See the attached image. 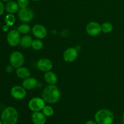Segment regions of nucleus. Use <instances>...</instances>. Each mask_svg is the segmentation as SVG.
Returning <instances> with one entry per match:
<instances>
[{
  "mask_svg": "<svg viewBox=\"0 0 124 124\" xmlns=\"http://www.w3.org/2000/svg\"><path fill=\"white\" fill-rule=\"evenodd\" d=\"M60 97V91L55 85H49L42 91V98L48 104H56L59 101Z\"/></svg>",
  "mask_w": 124,
  "mask_h": 124,
  "instance_id": "f257e3e1",
  "label": "nucleus"
},
{
  "mask_svg": "<svg viewBox=\"0 0 124 124\" xmlns=\"http://www.w3.org/2000/svg\"><path fill=\"white\" fill-rule=\"evenodd\" d=\"M18 113L16 108L8 107L3 110L1 115V120L3 124H16L18 120Z\"/></svg>",
  "mask_w": 124,
  "mask_h": 124,
  "instance_id": "f03ea898",
  "label": "nucleus"
},
{
  "mask_svg": "<svg viewBox=\"0 0 124 124\" xmlns=\"http://www.w3.org/2000/svg\"><path fill=\"white\" fill-rule=\"evenodd\" d=\"M94 119L98 124H112L114 121V115L110 110L101 109L96 113Z\"/></svg>",
  "mask_w": 124,
  "mask_h": 124,
  "instance_id": "7ed1b4c3",
  "label": "nucleus"
},
{
  "mask_svg": "<svg viewBox=\"0 0 124 124\" xmlns=\"http://www.w3.org/2000/svg\"><path fill=\"white\" fill-rule=\"evenodd\" d=\"M9 61L11 65L15 69H17L21 67H23L25 59H24V55L21 52L15 51L12 52L10 55Z\"/></svg>",
  "mask_w": 124,
  "mask_h": 124,
  "instance_id": "20e7f679",
  "label": "nucleus"
},
{
  "mask_svg": "<svg viewBox=\"0 0 124 124\" xmlns=\"http://www.w3.org/2000/svg\"><path fill=\"white\" fill-rule=\"evenodd\" d=\"M45 102H46L44 101L42 98L35 97L29 101L28 105H29V109L31 111L36 112V111H40L42 110L43 108L46 105Z\"/></svg>",
  "mask_w": 124,
  "mask_h": 124,
  "instance_id": "39448f33",
  "label": "nucleus"
},
{
  "mask_svg": "<svg viewBox=\"0 0 124 124\" xmlns=\"http://www.w3.org/2000/svg\"><path fill=\"white\" fill-rule=\"evenodd\" d=\"M18 12V18L23 23H29L32 20L34 17L33 11L29 7L20 8Z\"/></svg>",
  "mask_w": 124,
  "mask_h": 124,
  "instance_id": "423d86ee",
  "label": "nucleus"
},
{
  "mask_svg": "<svg viewBox=\"0 0 124 124\" xmlns=\"http://www.w3.org/2000/svg\"><path fill=\"white\" fill-rule=\"evenodd\" d=\"M20 33L17 30H10L8 32L7 35V41L8 45L12 47H15L18 46L21 40Z\"/></svg>",
  "mask_w": 124,
  "mask_h": 124,
  "instance_id": "0eeeda50",
  "label": "nucleus"
},
{
  "mask_svg": "<svg viewBox=\"0 0 124 124\" xmlns=\"http://www.w3.org/2000/svg\"><path fill=\"white\" fill-rule=\"evenodd\" d=\"M101 31V25L97 22H90L86 26V31L90 36H97L100 34Z\"/></svg>",
  "mask_w": 124,
  "mask_h": 124,
  "instance_id": "6e6552de",
  "label": "nucleus"
},
{
  "mask_svg": "<svg viewBox=\"0 0 124 124\" xmlns=\"http://www.w3.org/2000/svg\"><path fill=\"white\" fill-rule=\"evenodd\" d=\"M32 33L36 38L44 39L47 36V30L44 25L41 24H36L31 29Z\"/></svg>",
  "mask_w": 124,
  "mask_h": 124,
  "instance_id": "1a4fd4ad",
  "label": "nucleus"
},
{
  "mask_svg": "<svg viewBox=\"0 0 124 124\" xmlns=\"http://www.w3.org/2000/svg\"><path fill=\"white\" fill-rule=\"evenodd\" d=\"M11 96L13 98L18 100L24 99L26 96L25 89L22 86L15 85L10 90Z\"/></svg>",
  "mask_w": 124,
  "mask_h": 124,
  "instance_id": "9d476101",
  "label": "nucleus"
},
{
  "mask_svg": "<svg viewBox=\"0 0 124 124\" xmlns=\"http://www.w3.org/2000/svg\"><path fill=\"white\" fill-rule=\"evenodd\" d=\"M78 56V52L77 49L72 47L67 48L63 54L64 61L67 62H72L75 61L77 59Z\"/></svg>",
  "mask_w": 124,
  "mask_h": 124,
  "instance_id": "9b49d317",
  "label": "nucleus"
},
{
  "mask_svg": "<svg viewBox=\"0 0 124 124\" xmlns=\"http://www.w3.org/2000/svg\"><path fill=\"white\" fill-rule=\"evenodd\" d=\"M37 67L41 71L46 73L52 70L53 68V63L47 58H42L38 61Z\"/></svg>",
  "mask_w": 124,
  "mask_h": 124,
  "instance_id": "f8f14e48",
  "label": "nucleus"
},
{
  "mask_svg": "<svg viewBox=\"0 0 124 124\" xmlns=\"http://www.w3.org/2000/svg\"><path fill=\"white\" fill-rule=\"evenodd\" d=\"M31 119L34 124H45L46 122V116L39 111L33 112L31 116Z\"/></svg>",
  "mask_w": 124,
  "mask_h": 124,
  "instance_id": "ddd939ff",
  "label": "nucleus"
},
{
  "mask_svg": "<svg viewBox=\"0 0 124 124\" xmlns=\"http://www.w3.org/2000/svg\"><path fill=\"white\" fill-rule=\"evenodd\" d=\"M38 85V81L37 80L33 78H28L25 79L23 82V87L25 88V90H31L34 89L36 86Z\"/></svg>",
  "mask_w": 124,
  "mask_h": 124,
  "instance_id": "4468645a",
  "label": "nucleus"
},
{
  "mask_svg": "<svg viewBox=\"0 0 124 124\" xmlns=\"http://www.w3.org/2000/svg\"><path fill=\"white\" fill-rule=\"evenodd\" d=\"M44 80L49 85H55L58 82V78L54 73L49 71L45 73Z\"/></svg>",
  "mask_w": 124,
  "mask_h": 124,
  "instance_id": "2eb2a0df",
  "label": "nucleus"
},
{
  "mask_svg": "<svg viewBox=\"0 0 124 124\" xmlns=\"http://www.w3.org/2000/svg\"><path fill=\"white\" fill-rule=\"evenodd\" d=\"M19 6L18 3L15 1H11L10 2H7V4L5 6V10L8 13H16L19 10Z\"/></svg>",
  "mask_w": 124,
  "mask_h": 124,
  "instance_id": "dca6fc26",
  "label": "nucleus"
},
{
  "mask_svg": "<svg viewBox=\"0 0 124 124\" xmlns=\"http://www.w3.org/2000/svg\"><path fill=\"white\" fill-rule=\"evenodd\" d=\"M16 74L17 76L21 79H25L28 78L30 76V71L27 68L24 67H21L18 68L16 70Z\"/></svg>",
  "mask_w": 124,
  "mask_h": 124,
  "instance_id": "f3484780",
  "label": "nucleus"
},
{
  "mask_svg": "<svg viewBox=\"0 0 124 124\" xmlns=\"http://www.w3.org/2000/svg\"><path fill=\"white\" fill-rule=\"evenodd\" d=\"M33 41V40L31 36L29 35H25L21 38L19 44L23 48H29V47H31Z\"/></svg>",
  "mask_w": 124,
  "mask_h": 124,
  "instance_id": "a211bd4d",
  "label": "nucleus"
},
{
  "mask_svg": "<svg viewBox=\"0 0 124 124\" xmlns=\"http://www.w3.org/2000/svg\"><path fill=\"white\" fill-rule=\"evenodd\" d=\"M17 30L19 32L20 34L25 35L27 34L29 31L31 30V27L30 25L27 24H21L17 29Z\"/></svg>",
  "mask_w": 124,
  "mask_h": 124,
  "instance_id": "6ab92c4d",
  "label": "nucleus"
},
{
  "mask_svg": "<svg viewBox=\"0 0 124 124\" xmlns=\"http://www.w3.org/2000/svg\"><path fill=\"white\" fill-rule=\"evenodd\" d=\"M5 23L8 26H12L15 23V17L14 15L8 13L5 17Z\"/></svg>",
  "mask_w": 124,
  "mask_h": 124,
  "instance_id": "aec40b11",
  "label": "nucleus"
},
{
  "mask_svg": "<svg viewBox=\"0 0 124 124\" xmlns=\"http://www.w3.org/2000/svg\"><path fill=\"white\" fill-rule=\"evenodd\" d=\"M113 29V25L110 23L106 22V23H103L101 25V30L105 33H109L111 31H112Z\"/></svg>",
  "mask_w": 124,
  "mask_h": 124,
  "instance_id": "412c9836",
  "label": "nucleus"
},
{
  "mask_svg": "<svg viewBox=\"0 0 124 124\" xmlns=\"http://www.w3.org/2000/svg\"><path fill=\"white\" fill-rule=\"evenodd\" d=\"M43 43L41 40H39V39L33 40L31 44V47L35 50H40L43 48Z\"/></svg>",
  "mask_w": 124,
  "mask_h": 124,
  "instance_id": "4be33fe9",
  "label": "nucleus"
},
{
  "mask_svg": "<svg viewBox=\"0 0 124 124\" xmlns=\"http://www.w3.org/2000/svg\"><path fill=\"white\" fill-rule=\"evenodd\" d=\"M42 113L47 117L52 116L54 114V110L53 108L50 105H45L44 107L42 109Z\"/></svg>",
  "mask_w": 124,
  "mask_h": 124,
  "instance_id": "5701e85b",
  "label": "nucleus"
},
{
  "mask_svg": "<svg viewBox=\"0 0 124 124\" xmlns=\"http://www.w3.org/2000/svg\"><path fill=\"white\" fill-rule=\"evenodd\" d=\"M17 3L21 8H26L29 4V0H18Z\"/></svg>",
  "mask_w": 124,
  "mask_h": 124,
  "instance_id": "b1692460",
  "label": "nucleus"
},
{
  "mask_svg": "<svg viewBox=\"0 0 124 124\" xmlns=\"http://www.w3.org/2000/svg\"><path fill=\"white\" fill-rule=\"evenodd\" d=\"M5 10V6L4 5L3 2L0 0V16L2 15L4 13Z\"/></svg>",
  "mask_w": 124,
  "mask_h": 124,
  "instance_id": "393cba45",
  "label": "nucleus"
},
{
  "mask_svg": "<svg viewBox=\"0 0 124 124\" xmlns=\"http://www.w3.org/2000/svg\"><path fill=\"white\" fill-rule=\"evenodd\" d=\"M13 67H12V65H9V66H7V67L6 68V71L7 73H12L13 70Z\"/></svg>",
  "mask_w": 124,
  "mask_h": 124,
  "instance_id": "a878e982",
  "label": "nucleus"
},
{
  "mask_svg": "<svg viewBox=\"0 0 124 124\" xmlns=\"http://www.w3.org/2000/svg\"><path fill=\"white\" fill-rule=\"evenodd\" d=\"M8 27H9V26H8L7 25H4V26L2 27V31H4V32H7V31L8 30Z\"/></svg>",
  "mask_w": 124,
  "mask_h": 124,
  "instance_id": "bb28decb",
  "label": "nucleus"
},
{
  "mask_svg": "<svg viewBox=\"0 0 124 124\" xmlns=\"http://www.w3.org/2000/svg\"><path fill=\"white\" fill-rule=\"evenodd\" d=\"M85 124H98L96 121H88L87 122H86V123Z\"/></svg>",
  "mask_w": 124,
  "mask_h": 124,
  "instance_id": "cd10ccee",
  "label": "nucleus"
},
{
  "mask_svg": "<svg viewBox=\"0 0 124 124\" xmlns=\"http://www.w3.org/2000/svg\"><path fill=\"white\" fill-rule=\"evenodd\" d=\"M3 2H10V1H12V0H2Z\"/></svg>",
  "mask_w": 124,
  "mask_h": 124,
  "instance_id": "c85d7f7f",
  "label": "nucleus"
},
{
  "mask_svg": "<svg viewBox=\"0 0 124 124\" xmlns=\"http://www.w3.org/2000/svg\"><path fill=\"white\" fill-rule=\"evenodd\" d=\"M0 124H2V121H1V120H0Z\"/></svg>",
  "mask_w": 124,
  "mask_h": 124,
  "instance_id": "c756f323",
  "label": "nucleus"
},
{
  "mask_svg": "<svg viewBox=\"0 0 124 124\" xmlns=\"http://www.w3.org/2000/svg\"><path fill=\"white\" fill-rule=\"evenodd\" d=\"M123 121H124V113L123 114Z\"/></svg>",
  "mask_w": 124,
  "mask_h": 124,
  "instance_id": "7c9ffc66",
  "label": "nucleus"
},
{
  "mask_svg": "<svg viewBox=\"0 0 124 124\" xmlns=\"http://www.w3.org/2000/svg\"><path fill=\"white\" fill-rule=\"evenodd\" d=\"M32 1H39V0H32Z\"/></svg>",
  "mask_w": 124,
  "mask_h": 124,
  "instance_id": "2f4dec72",
  "label": "nucleus"
}]
</instances>
